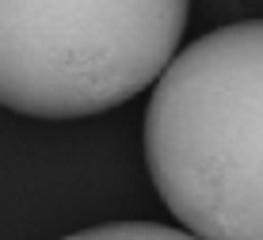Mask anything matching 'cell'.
Masks as SVG:
<instances>
[{"mask_svg":"<svg viewBox=\"0 0 263 240\" xmlns=\"http://www.w3.org/2000/svg\"><path fill=\"white\" fill-rule=\"evenodd\" d=\"M191 0H0V107L92 118L157 84Z\"/></svg>","mask_w":263,"mask_h":240,"instance_id":"obj_2","label":"cell"},{"mask_svg":"<svg viewBox=\"0 0 263 240\" xmlns=\"http://www.w3.org/2000/svg\"><path fill=\"white\" fill-rule=\"evenodd\" d=\"M65 240H202V236H195L191 229L157 225V221H115V225L80 229Z\"/></svg>","mask_w":263,"mask_h":240,"instance_id":"obj_3","label":"cell"},{"mask_svg":"<svg viewBox=\"0 0 263 240\" xmlns=\"http://www.w3.org/2000/svg\"><path fill=\"white\" fill-rule=\"evenodd\" d=\"M145 164L202 240H263V20L202 34L153 84Z\"/></svg>","mask_w":263,"mask_h":240,"instance_id":"obj_1","label":"cell"}]
</instances>
